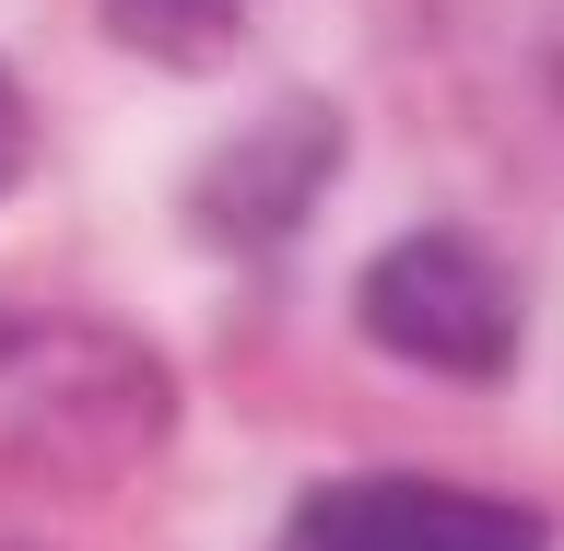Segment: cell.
I'll return each instance as SVG.
<instances>
[{
	"mask_svg": "<svg viewBox=\"0 0 564 551\" xmlns=\"http://www.w3.org/2000/svg\"><path fill=\"white\" fill-rule=\"evenodd\" d=\"M365 341L435 376H506L518 364V282L494 271L470 235H412L365 271Z\"/></svg>",
	"mask_w": 564,
	"mask_h": 551,
	"instance_id": "6da1fadb",
	"label": "cell"
},
{
	"mask_svg": "<svg viewBox=\"0 0 564 551\" xmlns=\"http://www.w3.org/2000/svg\"><path fill=\"white\" fill-rule=\"evenodd\" d=\"M24 176V95H12V70H0V188Z\"/></svg>",
	"mask_w": 564,
	"mask_h": 551,
	"instance_id": "277c9868",
	"label": "cell"
},
{
	"mask_svg": "<svg viewBox=\"0 0 564 551\" xmlns=\"http://www.w3.org/2000/svg\"><path fill=\"white\" fill-rule=\"evenodd\" d=\"M282 551H541V517L447 482H329L294 505Z\"/></svg>",
	"mask_w": 564,
	"mask_h": 551,
	"instance_id": "7a4b0ae2",
	"label": "cell"
},
{
	"mask_svg": "<svg viewBox=\"0 0 564 551\" xmlns=\"http://www.w3.org/2000/svg\"><path fill=\"white\" fill-rule=\"evenodd\" d=\"M106 24L130 35L141 59H165V70H200L236 47V0H106Z\"/></svg>",
	"mask_w": 564,
	"mask_h": 551,
	"instance_id": "3957f363",
	"label": "cell"
}]
</instances>
